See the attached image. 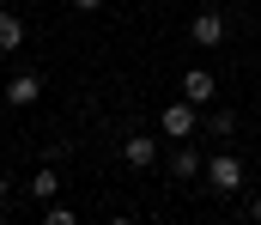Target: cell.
<instances>
[{"mask_svg": "<svg viewBox=\"0 0 261 225\" xmlns=\"http://www.w3.org/2000/svg\"><path fill=\"white\" fill-rule=\"evenodd\" d=\"M158 128H164V140H195V134H200V104L170 97V104H164V116H158Z\"/></svg>", "mask_w": 261, "mask_h": 225, "instance_id": "1", "label": "cell"}, {"mask_svg": "<svg viewBox=\"0 0 261 225\" xmlns=\"http://www.w3.org/2000/svg\"><path fill=\"white\" fill-rule=\"evenodd\" d=\"M206 183H213V195H237L243 189V158L237 152H213L206 158Z\"/></svg>", "mask_w": 261, "mask_h": 225, "instance_id": "2", "label": "cell"}, {"mask_svg": "<svg viewBox=\"0 0 261 225\" xmlns=\"http://www.w3.org/2000/svg\"><path fill=\"white\" fill-rule=\"evenodd\" d=\"M0 97H6L12 110H31V104L43 97V79H37V73H12L6 85H0Z\"/></svg>", "mask_w": 261, "mask_h": 225, "instance_id": "3", "label": "cell"}, {"mask_svg": "<svg viewBox=\"0 0 261 225\" xmlns=\"http://www.w3.org/2000/svg\"><path fill=\"white\" fill-rule=\"evenodd\" d=\"M182 97H189V104H200V110H213V97H219V79L206 73V67H189V73H182Z\"/></svg>", "mask_w": 261, "mask_h": 225, "instance_id": "4", "label": "cell"}, {"mask_svg": "<svg viewBox=\"0 0 261 225\" xmlns=\"http://www.w3.org/2000/svg\"><path fill=\"white\" fill-rule=\"evenodd\" d=\"M122 158H128V170H152L158 164V134H128L122 140Z\"/></svg>", "mask_w": 261, "mask_h": 225, "instance_id": "5", "label": "cell"}, {"mask_svg": "<svg viewBox=\"0 0 261 225\" xmlns=\"http://www.w3.org/2000/svg\"><path fill=\"white\" fill-rule=\"evenodd\" d=\"M189 43H195V49H219V43H225V18H219V12H195Z\"/></svg>", "mask_w": 261, "mask_h": 225, "instance_id": "6", "label": "cell"}, {"mask_svg": "<svg viewBox=\"0 0 261 225\" xmlns=\"http://www.w3.org/2000/svg\"><path fill=\"white\" fill-rule=\"evenodd\" d=\"M170 177H176V183H195V177H206V158H200V152L182 140V146L170 152Z\"/></svg>", "mask_w": 261, "mask_h": 225, "instance_id": "7", "label": "cell"}, {"mask_svg": "<svg viewBox=\"0 0 261 225\" xmlns=\"http://www.w3.org/2000/svg\"><path fill=\"white\" fill-rule=\"evenodd\" d=\"M24 195H31V201H55V195H61V170H55V164L43 158V170H37V177L24 183Z\"/></svg>", "mask_w": 261, "mask_h": 225, "instance_id": "8", "label": "cell"}, {"mask_svg": "<svg viewBox=\"0 0 261 225\" xmlns=\"http://www.w3.org/2000/svg\"><path fill=\"white\" fill-rule=\"evenodd\" d=\"M200 134H213V140H231V134H237V116H231V110H206V128H200Z\"/></svg>", "mask_w": 261, "mask_h": 225, "instance_id": "9", "label": "cell"}, {"mask_svg": "<svg viewBox=\"0 0 261 225\" xmlns=\"http://www.w3.org/2000/svg\"><path fill=\"white\" fill-rule=\"evenodd\" d=\"M43 225H73V207L67 201H43Z\"/></svg>", "mask_w": 261, "mask_h": 225, "instance_id": "10", "label": "cell"}, {"mask_svg": "<svg viewBox=\"0 0 261 225\" xmlns=\"http://www.w3.org/2000/svg\"><path fill=\"white\" fill-rule=\"evenodd\" d=\"M12 43H24V24H18V18H0V55H6Z\"/></svg>", "mask_w": 261, "mask_h": 225, "instance_id": "11", "label": "cell"}, {"mask_svg": "<svg viewBox=\"0 0 261 225\" xmlns=\"http://www.w3.org/2000/svg\"><path fill=\"white\" fill-rule=\"evenodd\" d=\"M12 189H18V183H12V177L0 170V213H6V201H12Z\"/></svg>", "mask_w": 261, "mask_h": 225, "instance_id": "12", "label": "cell"}, {"mask_svg": "<svg viewBox=\"0 0 261 225\" xmlns=\"http://www.w3.org/2000/svg\"><path fill=\"white\" fill-rule=\"evenodd\" d=\"M73 6H79V12H97V6H103V0H73Z\"/></svg>", "mask_w": 261, "mask_h": 225, "instance_id": "13", "label": "cell"}, {"mask_svg": "<svg viewBox=\"0 0 261 225\" xmlns=\"http://www.w3.org/2000/svg\"><path fill=\"white\" fill-rule=\"evenodd\" d=\"M249 213H255V219H261V195H255V201H249Z\"/></svg>", "mask_w": 261, "mask_h": 225, "instance_id": "14", "label": "cell"}, {"mask_svg": "<svg viewBox=\"0 0 261 225\" xmlns=\"http://www.w3.org/2000/svg\"><path fill=\"white\" fill-rule=\"evenodd\" d=\"M255 116H261V91H255Z\"/></svg>", "mask_w": 261, "mask_h": 225, "instance_id": "15", "label": "cell"}]
</instances>
